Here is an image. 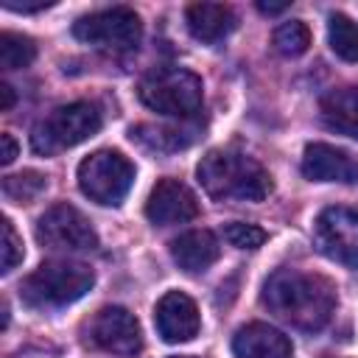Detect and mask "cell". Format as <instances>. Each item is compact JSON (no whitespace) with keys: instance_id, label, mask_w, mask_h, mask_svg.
<instances>
[{"instance_id":"6da1fadb","label":"cell","mask_w":358,"mask_h":358,"mask_svg":"<svg viewBox=\"0 0 358 358\" xmlns=\"http://www.w3.org/2000/svg\"><path fill=\"white\" fill-rule=\"evenodd\" d=\"M260 302L280 322L296 330H322L336 310V288L322 274L277 268L266 282Z\"/></svg>"},{"instance_id":"7a4b0ae2","label":"cell","mask_w":358,"mask_h":358,"mask_svg":"<svg viewBox=\"0 0 358 358\" xmlns=\"http://www.w3.org/2000/svg\"><path fill=\"white\" fill-rule=\"evenodd\" d=\"M196 179L215 201H263L274 187L257 159L229 148L207 151L196 165Z\"/></svg>"},{"instance_id":"3957f363","label":"cell","mask_w":358,"mask_h":358,"mask_svg":"<svg viewBox=\"0 0 358 358\" xmlns=\"http://www.w3.org/2000/svg\"><path fill=\"white\" fill-rule=\"evenodd\" d=\"M95 282V274L84 263H42L20 282V299L28 308H64L81 299Z\"/></svg>"},{"instance_id":"277c9868","label":"cell","mask_w":358,"mask_h":358,"mask_svg":"<svg viewBox=\"0 0 358 358\" xmlns=\"http://www.w3.org/2000/svg\"><path fill=\"white\" fill-rule=\"evenodd\" d=\"M137 95L151 112L187 120L201 109L204 87L201 78L185 67H162V70H151L140 81Z\"/></svg>"},{"instance_id":"5b68a950","label":"cell","mask_w":358,"mask_h":358,"mask_svg":"<svg viewBox=\"0 0 358 358\" xmlns=\"http://www.w3.org/2000/svg\"><path fill=\"white\" fill-rule=\"evenodd\" d=\"M101 112L90 101H73L59 109H53L34 131H31V148L36 154H59L64 148H73L101 129Z\"/></svg>"},{"instance_id":"8992f818","label":"cell","mask_w":358,"mask_h":358,"mask_svg":"<svg viewBox=\"0 0 358 358\" xmlns=\"http://www.w3.org/2000/svg\"><path fill=\"white\" fill-rule=\"evenodd\" d=\"M76 179L90 201L103 207H117L134 185V165L120 151L101 148L78 162Z\"/></svg>"},{"instance_id":"52a82bcc","label":"cell","mask_w":358,"mask_h":358,"mask_svg":"<svg viewBox=\"0 0 358 358\" xmlns=\"http://www.w3.org/2000/svg\"><path fill=\"white\" fill-rule=\"evenodd\" d=\"M73 36L84 45L123 53V50H131L140 45L143 22L131 8L115 6V8H103V11H92L87 17H78L73 25Z\"/></svg>"},{"instance_id":"ba28073f","label":"cell","mask_w":358,"mask_h":358,"mask_svg":"<svg viewBox=\"0 0 358 358\" xmlns=\"http://www.w3.org/2000/svg\"><path fill=\"white\" fill-rule=\"evenodd\" d=\"M36 241L48 249L62 252H90L98 246V232L90 218L73 204H53L36 221Z\"/></svg>"},{"instance_id":"9c48e42d","label":"cell","mask_w":358,"mask_h":358,"mask_svg":"<svg viewBox=\"0 0 358 358\" xmlns=\"http://www.w3.org/2000/svg\"><path fill=\"white\" fill-rule=\"evenodd\" d=\"M313 243L327 260L358 268V210L350 207L322 210L313 224Z\"/></svg>"},{"instance_id":"30bf717a","label":"cell","mask_w":358,"mask_h":358,"mask_svg":"<svg viewBox=\"0 0 358 358\" xmlns=\"http://www.w3.org/2000/svg\"><path fill=\"white\" fill-rule=\"evenodd\" d=\"M90 341L103 350V352H112V355H137L143 350V330H140V322L131 310L120 308V305H106L101 308L90 327Z\"/></svg>"},{"instance_id":"8fae6325","label":"cell","mask_w":358,"mask_h":358,"mask_svg":"<svg viewBox=\"0 0 358 358\" xmlns=\"http://www.w3.org/2000/svg\"><path fill=\"white\" fill-rule=\"evenodd\" d=\"M199 215V201L193 190L179 179H159L145 201V218L157 227H173L193 221Z\"/></svg>"},{"instance_id":"7c38bea8","label":"cell","mask_w":358,"mask_h":358,"mask_svg":"<svg viewBox=\"0 0 358 358\" xmlns=\"http://www.w3.org/2000/svg\"><path fill=\"white\" fill-rule=\"evenodd\" d=\"M154 324H157V333H159L162 341L185 344L199 333L201 319H199L196 302L187 294L168 291V294L159 296V302L154 308Z\"/></svg>"},{"instance_id":"4fadbf2b","label":"cell","mask_w":358,"mask_h":358,"mask_svg":"<svg viewBox=\"0 0 358 358\" xmlns=\"http://www.w3.org/2000/svg\"><path fill=\"white\" fill-rule=\"evenodd\" d=\"M302 173L313 182H341L355 185L358 182V159L336 145L327 143H310L302 154Z\"/></svg>"},{"instance_id":"5bb4252c","label":"cell","mask_w":358,"mask_h":358,"mask_svg":"<svg viewBox=\"0 0 358 358\" xmlns=\"http://www.w3.org/2000/svg\"><path fill=\"white\" fill-rule=\"evenodd\" d=\"M235 358H291L294 347L285 333L266 322H249L232 336Z\"/></svg>"},{"instance_id":"9a60e30c","label":"cell","mask_w":358,"mask_h":358,"mask_svg":"<svg viewBox=\"0 0 358 358\" xmlns=\"http://www.w3.org/2000/svg\"><path fill=\"white\" fill-rule=\"evenodd\" d=\"M171 257L182 271L199 274L221 257V243L210 229H190L171 241Z\"/></svg>"},{"instance_id":"2e32d148","label":"cell","mask_w":358,"mask_h":358,"mask_svg":"<svg viewBox=\"0 0 358 358\" xmlns=\"http://www.w3.org/2000/svg\"><path fill=\"white\" fill-rule=\"evenodd\" d=\"M185 25L193 39L215 45L235 28V11L224 3H193L185 8Z\"/></svg>"},{"instance_id":"e0dca14e","label":"cell","mask_w":358,"mask_h":358,"mask_svg":"<svg viewBox=\"0 0 358 358\" xmlns=\"http://www.w3.org/2000/svg\"><path fill=\"white\" fill-rule=\"evenodd\" d=\"M322 120L330 131L358 140V87L330 90L319 103Z\"/></svg>"},{"instance_id":"ac0fdd59","label":"cell","mask_w":358,"mask_h":358,"mask_svg":"<svg viewBox=\"0 0 358 358\" xmlns=\"http://www.w3.org/2000/svg\"><path fill=\"white\" fill-rule=\"evenodd\" d=\"M199 137L196 123H182V126H154V123H140L131 126V140L151 151H179L193 145Z\"/></svg>"},{"instance_id":"d6986e66","label":"cell","mask_w":358,"mask_h":358,"mask_svg":"<svg viewBox=\"0 0 358 358\" xmlns=\"http://www.w3.org/2000/svg\"><path fill=\"white\" fill-rule=\"evenodd\" d=\"M327 42H330V48H333V53L338 59L358 62V25L347 14H341V11L330 14V20H327Z\"/></svg>"},{"instance_id":"ffe728a7","label":"cell","mask_w":358,"mask_h":358,"mask_svg":"<svg viewBox=\"0 0 358 358\" xmlns=\"http://www.w3.org/2000/svg\"><path fill=\"white\" fill-rule=\"evenodd\" d=\"M36 59V45L34 39L14 34V31H3L0 34V67L3 70H20L28 67Z\"/></svg>"},{"instance_id":"44dd1931","label":"cell","mask_w":358,"mask_h":358,"mask_svg":"<svg viewBox=\"0 0 358 358\" xmlns=\"http://www.w3.org/2000/svg\"><path fill=\"white\" fill-rule=\"evenodd\" d=\"M271 45H274V50H277L280 56L296 59V56H302V53L308 50V45H310V31H308V25L299 22V20L282 22V25L274 28Z\"/></svg>"},{"instance_id":"7402d4cb","label":"cell","mask_w":358,"mask_h":358,"mask_svg":"<svg viewBox=\"0 0 358 358\" xmlns=\"http://www.w3.org/2000/svg\"><path fill=\"white\" fill-rule=\"evenodd\" d=\"M45 187H48V179H45V173H39V171H20V173H8V176L3 179V193H6V199L14 201V204H28V201H34Z\"/></svg>"},{"instance_id":"603a6c76","label":"cell","mask_w":358,"mask_h":358,"mask_svg":"<svg viewBox=\"0 0 358 358\" xmlns=\"http://www.w3.org/2000/svg\"><path fill=\"white\" fill-rule=\"evenodd\" d=\"M224 238L229 246L235 249H257L266 243V229L255 227V224H243V221H232L224 227Z\"/></svg>"},{"instance_id":"cb8c5ba5","label":"cell","mask_w":358,"mask_h":358,"mask_svg":"<svg viewBox=\"0 0 358 358\" xmlns=\"http://www.w3.org/2000/svg\"><path fill=\"white\" fill-rule=\"evenodd\" d=\"M25 252H22V238L17 235L14 224L8 218H3V274L14 271L17 263H22Z\"/></svg>"},{"instance_id":"d4e9b609","label":"cell","mask_w":358,"mask_h":358,"mask_svg":"<svg viewBox=\"0 0 358 358\" xmlns=\"http://www.w3.org/2000/svg\"><path fill=\"white\" fill-rule=\"evenodd\" d=\"M0 145H3V151H0V162H3V165H11L14 157H17V140H14L8 131H3V134H0Z\"/></svg>"},{"instance_id":"484cf974","label":"cell","mask_w":358,"mask_h":358,"mask_svg":"<svg viewBox=\"0 0 358 358\" xmlns=\"http://www.w3.org/2000/svg\"><path fill=\"white\" fill-rule=\"evenodd\" d=\"M14 101H17V95H14V87L3 81V84H0V109H3V112H8V109L14 106Z\"/></svg>"},{"instance_id":"4316f807","label":"cell","mask_w":358,"mask_h":358,"mask_svg":"<svg viewBox=\"0 0 358 358\" xmlns=\"http://www.w3.org/2000/svg\"><path fill=\"white\" fill-rule=\"evenodd\" d=\"M288 6L282 3V6H268V3H257V11L260 14H280V11H285Z\"/></svg>"},{"instance_id":"83f0119b","label":"cell","mask_w":358,"mask_h":358,"mask_svg":"<svg viewBox=\"0 0 358 358\" xmlns=\"http://www.w3.org/2000/svg\"><path fill=\"white\" fill-rule=\"evenodd\" d=\"M171 358H193V355H171Z\"/></svg>"}]
</instances>
